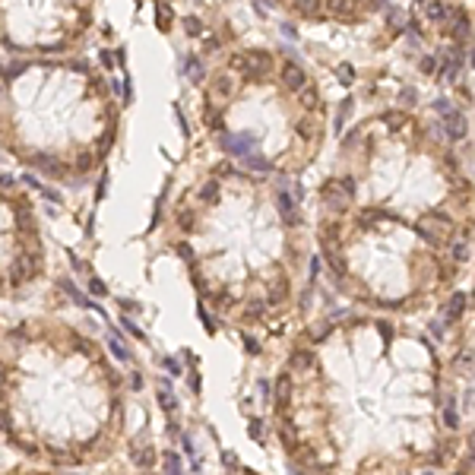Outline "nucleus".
Masks as SVG:
<instances>
[{"instance_id":"f257e3e1","label":"nucleus","mask_w":475,"mask_h":475,"mask_svg":"<svg viewBox=\"0 0 475 475\" xmlns=\"http://www.w3.org/2000/svg\"><path fill=\"white\" fill-rule=\"evenodd\" d=\"M447 421L444 364L403 320L342 317L301 333L276 386V431L301 469L444 466Z\"/></svg>"},{"instance_id":"6e6552de","label":"nucleus","mask_w":475,"mask_h":475,"mask_svg":"<svg viewBox=\"0 0 475 475\" xmlns=\"http://www.w3.org/2000/svg\"><path fill=\"white\" fill-rule=\"evenodd\" d=\"M45 272L35 206L13 178L0 175V298H13Z\"/></svg>"},{"instance_id":"0eeeda50","label":"nucleus","mask_w":475,"mask_h":475,"mask_svg":"<svg viewBox=\"0 0 475 475\" xmlns=\"http://www.w3.org/2000/svg\"><path fill=\"white\" fill-rule=\"evenodd\" d=\"M117 111L86 64H16L0 70V146L23 165L83 181L105 162Z\"/></svg>"},{"instance_id":"20e7f679","label":"nucleus","mask_w":475,"mask_h":475,"mask_svg":"<svg viewBox=\"0 0 475 475\" xmlns=\"http://www.w3.org/2000/svg\"><path fill=\"white\" fill-rule=\"evenodd\" d=\"M377 209L459 241L472 238V184L415 114H374L339 146L317 209Z\"/></svg>"},{"instance_id":"f03ea898","label":"nucleus","mask_w":475,"mask_h":475,"mask_svg":"<svg viewBox=\"0 0 475 475\" xmlns=\"http://www.w3.org/2000/svg\"><path fill=\"white\" fill-rule=\"evenodd\" d=\"M171 247L200 298L228 323L276 326L295 304L304 231L282 187L244 165H216L178 200Z\"/></svg>"},{"instance_id":"423d86ee","label":"nucleus","mask_w":475,"mask_h":475,"mask_svg":"<svg viewBox=\"0 0 475 475\" xmlns=\"http://www.w3.org/2000/svg\"><path fill=\"white\" fill-rule=\"evenodd\" d=\"M317 241L345 298L384 314H418L456 285L469 241L377 209H317Z\"/></svg>"},{"instance_id":"39448f33","label":"nucleus","mask_w":475,"mask_h":475,"mask_svg":"<svg viewBox=\"0 0 475 475\" xmlns=\"http://www.w3.org/2000/svg\"><path fill=\"white\" fill-rule=\"evenodd\" d=\"M203 124L244 168L301 175L323 146V102L307 70L272 51L228 54L203 95Z\"/></svg>"},{"instance_id":"7ed1b4c3","label":"nucleus","mask_w":475,"mask_h":475,"mask_svg":"<svg viewBox=\"0 0 475 475\" xmlns=\"http://www.w3.org/2000/svg\"><path fill=\"white\" fill-rule=\"evenodd\" d=\"M124 428L120 377L92 339L51 317L0 330V431L45 466H92Z\"/></svg>"}]
</instances>
